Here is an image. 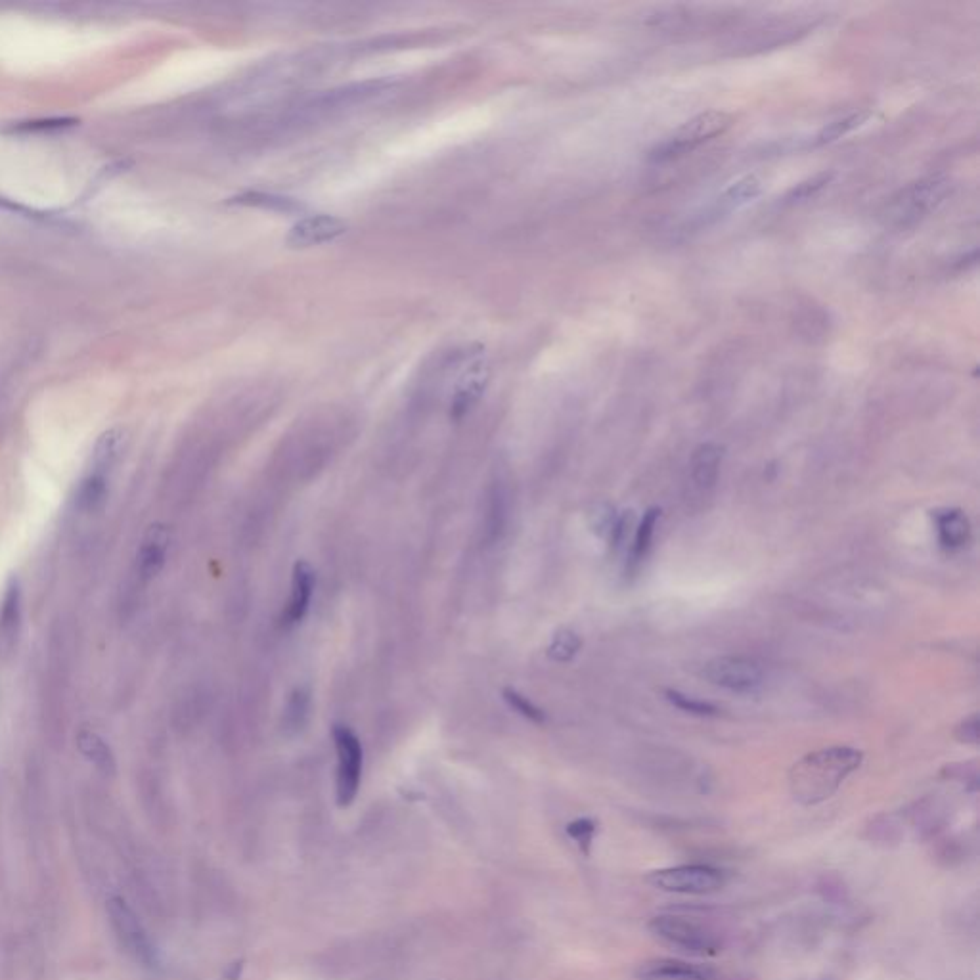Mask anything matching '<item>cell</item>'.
<instances>
[{
    "label": "cell",
    "instance_id": "cell-1",
    "mask_svg": "<svg viewBox=\"0 0 980 980\" xmlns=\"http://www.w3.org/2000/svg\"><path fill=\"white\" fill-rule=\"evenodd\" d=\"M864 762V753L854 747H829L801 758L789 772L791 795L804 806L831 799L843 781Z\"/></svg>",
    "mask_w": 980,
    "mask_h": 980
},
{
    "label": "cell",
    "instance_id": "cell-2",
    "mask_svg": "<svg viewBox=\"0 0 980 980\" xmlns=\"http://www.w3.org/2000/svg\"><path fill=\"white\" fill-rule=\"evenodd\" d=\"M391 87H393V81L372 79V81L343 85L337 89L314 92L312 96L301 98L297 102H291L288 106L280 108V112L276 113V117L268 123L280 131L311 125L316 121L334 117L337 113L347 112V110L362 106L379 94L387 92Z\"/></svg>",
    "mask_w": 980,
    "mask_h": 980
},
{
    "label": "cell",
    "instance_id": "cell-3",
    "mask_svg": "<svg viewBox=\"0 0 980 980\" xmlns=\"http://www.w3.org/2000/svg\"><path fill=\"white\" fill-rule=\"evenodd\" d=\"M732 123L734 119L730 113L718 112V110L699 113L691 117L690 121H686L682 127H678L661 144H657L649 152V161L667 163L676 157L686 156L701 144L713 140L714 136L726 133L732 127Z\"/></svg>",
    "mask_w": 980,
    "mask_h": 980
},
{
    "label": "cell",
    "instance_id": "cell-4",
    "mask_svg": "<svg viewBox=\"0 0 980 980\" xmlns=\"http://www.w3.org/2000/svg\"><path fill=\"white\" fill-rule=\"evenodd\" d=\"M649 933L682 952L713 958L722 952V940L711 927L680 915H657L647 923Z\"/></svg>",
    "mask_w": 980,
    "mask_h": 980
},
{
    "label": "cell",
    "instance_id": "cell-5",
    "mask_svg": "<svg viewBox=\"0 0 980 980\" xmlns=\"http://www.w3.org/2000/svg\"><path fill=\"white\" fill-rule=\"evenodd\" d=\"M950 179L927 177L904 188L889 205V219L896 226H912L931 215L950 194Z\"/></svg>",
    "mask_w": 980,
    "mask_h": 980
},
{
    "label": "cell",
    "instance_id": "cell-6",
    "mask_svg": "<svg viewBox=\"0 0 980 980\" xmlns=\"http://www.w3.org/2000/svg\"><path fill=\"white\" fill-rule=\"evenodd\" d=\"M335 755H337V774H335V797L341 808L351 806L357 799L360 780H362V764H364V749L358 735L345 724L332 726Z\"/></svg>",
    "mask_w": 980,
    "mask_h": 980
},
{
    "label": "cell",
    "instance_id": "cell-7",
    "mask_svg": "<svg viewBox=\"0 0 980 980\" xmlns=\"http://www.w3.org/2000/svg\"><path fill=\"white\" fill-rule=\"evenodd\" d=\"M647 881L659 891L701 896L724 889L728 883V875L726 871L713 866L690 864V866L657 869L649 873Z\"/></svg>",
    "mask_w": 980,
    "mask_h": 980
},
{
    "label": "cell",
    "instance_id": "cell-8",
    "mask_svg": "<svg viewBox=\"0 0 980 980\" xmlns=\"http://www.w3.org/2000/svg\"><path fill=\"white\" fill-rule=\"evenodd\" d=\"M760 190H762V180L758 179L757 175H745V177L735 180L720 196H716L701 211L691 215L688 223L684 226V230L699 232L703 228H709L713 224L724 221L726 217H730L741 207L757 200Z\"/></svg>",
    "mask_w": 980,
    "mask_h": 980
},
{
    "label": "cell",
    "instance_id": "cell-9",
    "mask_svg": "<svg viewBox=\"0 0 980 980\" xmlns=\"http://www.w3.org/2000/svg\"><path fill=\"white\" fill-rule=\"evenodd\" d=\"M705 678L724 690L735 693H751L758 690L764 682V670L757 661L747 657H716L707 663Z\"/></svg>",
    "mask_w": 980,
    "mask_h": 980
},
{
    "label": "cell",
    "instance_id": "cell-10",
    "mask_svg": "<svg viewBox=\"0 0 980 980\" xmlns=\"http://www.w3.org/2000/svg\"><path fill=\"white\" fill-rule=\"evenodd\" d=\"M108 915H110L113 933L117 936L119 944L125 948V952L140 963L146 965L152 963L154 959L152 942L146 935L142 923L138 921V917L127 906V902L121 898H112L108 904Z\"/></svg>",
    "mask_w": 980,
    "mask_h": 980
},
{
    "label": "cell",
    "instance_id": "cell-11",
    "mask_svg": "<svg viewBox=\"0 0 980 980\" xmlns=\"http://www.w3.org/2000/svg\"><path fill=\"white\" fill-rule=\"evenodd\" d=\"M347 232V223L335 215H309L299 219L290 228L286 242L295 249H307L314 245L332 244Z\"/></svg>",
    "mask_w": 980,
    "mask_h": 980
},
{
    "label": "cell",
    "instance_id": "cell-12",
    "mask_svg": "<svg viewBox=\"0 0 980 980\" xmlns=\"http://www.w3.org/2000/svg\"><path fill=\"white\" fill-rule=\"evenodd\" d=\"M314 584H316L314 569L307 561H297L293 565V575H291L290 602L280 617L282 628L290 630L307 617L309 607H311Z\"/></svg>",
    "mask_w": 980,
    "mask_h": 980
},
{
    "label": "cell",
    "instance_id": "cell-13",
    "mask_svg": "<svg viewBox=\"0 0 980 980\" xmlns=\"http://www.w3.org/2000/svg\"><path fill=\"white\" fill-rule=\"evenodd\" d=\"M169 542H171V533L165 525L161 523L150 525L136 557V573L142 584L152 582L165 567Z\"/></svg>",
    "mask_w": 980,
    "mask_h": 980
},
{
    "label": "cell",
    "instance_id": "cell-14",
    "mask_svg": "<svg viewBox=\"0 0 980 980\" xmlns=\"http://www.w3.org/2000/svg\"><path fill=\"white\" fill-rule=\"evenodd\" d=\"M638 980H720L711 967L693 965L682 959H647L636 969Z\"/></svg>",
    "mask_w": 980,
    "mask_h": 980
},
{
    "label": "cell",
    "instance_id": "cell-15",
    "mask_svg": "<svg viewBox=\"0 0 980 980\" xmlns=\"http://www.w3.org/2000/svg\"><path fill=\"white\" fill-rule=\"evenodd\" d=\"M23 621V596L20 580L12 579L6 584L4 596L0 600V651L8 653L18 644Z\"/></svg>",
    "mask_w": 980,
    "mask_h": 980
},
{
    "label": "cell",
    "instance_id": "cell-16",
    "mask_svg": "<svg viewBox=\"0 0 980 980\" xmlns=\"http://www.w3.org/2000/svg\"><path fill=\"white\" fill-rule=\"evenodd\" d=\"M483 368L485 366H483L481 358H477L458 381L454 397H452V404H450V416L454 420H462L483 397L485 387H487V372Z\"/></svg>",
    "mask_w": 980,
    "mask_h": 980
},
{
    "label": "cell",
    "instance_id": "cell-17",
    "mask_svg": "<svg viewBox=\"0 0 980 980\" xmlns=\"http://www.w3.org/2000/svg\"><path fill=\"white\" fill-rule=\"evenodd\" d=\"M724 460V446L716 443H703L697 446L691 454V481L701 490L713 489L720 475V466Z\"/></svg>",
    "mask_w": 980,
    "mask_h": 980
},
{
    "label": "cell",
    "instance_id": "cell-18",
    "mask_svg": "<svg viewBox=\"0 0 980 980\" xmlns=\"http://www.w3.org/2000/svg\"><path fill=\"white\" fill-rule=\"evenodd\" d=\"M936 536L944 550H961L971 540V521L961 510L935 512Z\"/></svg>",
    "mask_w": 980,
    "mask_h": 980
},
{
    "label": "cell",
    "instance_id": "cell-19",
    "mask_svg": "<svg viewBox=\"0 0 980 980\" xmlns=\"http://www.w3.org/2000/svg\"><path fill=\"white\" fill-rule=\"evenodd\" d=\"M311 709V691L307 688H295L291 691L282 714V732L290 737L301 734L309 724Z\"/></svg>",
    "mask_w": 980,
    "mask_h": 980
},
{
    "label": "cell",
    "instance_id": "cell-20",
    "mask_svg": "<svg viewBox=\"0 0 980 980\" xmlns=\"http://www.w3.org/2000/svg\"><path fill=\"white\" fill-rule=\"evenodd\" d=\"M77 747H79L81 755L87 758L90 764H94V768H98L102 774H108V776L115 774L113 751L100 735L94 734L90 730H81L77 735Z\"/></svg>",
    "mask_w": 980,
    "mask_h": 980
},
{
    "label": "cell",
    "instance_id": "cell-21",
    "mask_svg": "<svg viewBox=\"0 0 980 980\" xmlns=\"http://www.w3.org/2000/svg\"><path fill=\"white\" fill-rule=\"evenodd\" d=\"M871 117V112L868 110H860V112L848 113L845 117L841 119H835L831 123H827L822 131L814 134L808 142L810 148H820V146H827V144H833L837 140H841L843 136L860 129L862 125H866Z\"/></svg>",
    "mask_w": 980,
    "mask_h": 980
},
{
    "label": "cell",
    "instance_id": "cell-22",
    "mask_svg": "<svg viewBox=\"0 0 980 980\" xmlns=\"http://www.w3.org/2000/svg\"><path fill=\"white\" fill-rule=\"evenodd\" d=\"M108 490V475L90 471L77 489V508L85 513L100 512L108 502Z\"/></svg>",
    "mask_w": 980,
    "mask_h": 980
},
{
    "label": "cell",
    "instance_id": "cell-23",
    "mask_svg": "<svg viewBox=\"0 0 980 980\" xmlns=\"http://www.w3.org/2000/svg\"><path fill=\"white\" fill-rule=\"evenodd\" d=\"M123 435L125 433L119 427H113L110 431L102 433V437L96 441L94 452H92V471L94 473L108 475L112 471L117 458H119V452H121Z\"/></svg>",
    "mask_w": 980,
    "mask_h": 980
},
{
    "label": "cell",
    "instance_id": "cell-24",
    "mask_svg": "<svg viewBox=\"0 0 980 980\" xmlns=\"http://www.w3.org/2000/svg\"><path fill=\"white\" fill-rule=\"evenodd\" d=\"M230 203L244 205V207H257V209L274 211V213H293V211L303 209V203H299V201L291 200L286 196H278V194H270V192H257V190L244 192V194L232 198Z\"/></svg>",
    "mask_w": 980,
    "mask_h": 980
},
{
    "label": "cell",
    "instance_id": "cell-25",
    "mask_svg": "<svg viewBox=\"0 0 980 980\" xmlns=\"http://www.w3.org/2000/svg\"><path fill=\"white\" fill-rule=\"evenodd\" d=\"M580 647H582V640L579 634L571 628H561L554 634L548 646V657L556 663H569L577 657Z\"/></svg>",
    "mask_w": 980,
    "mask_h": 980
},
{
    "label": "cell",
    "instance_id": "cell-26",
    "mask_svg": "<svg viewBox=\"0 0 980 980\" xmlns=\"http://www.w3.org/2000/svg\"><path fill=\"white\" fill-rule=\"evenodd\" d=\"M659 517H661V510L659 508H649L644 513V517H642V521H640V525H638V529L634 533V542H632V559L634 561H642L644 556H646L647 550L651 546L653 535H655V527H657Z\"/></svg>",
    "mask_w": 980,
    "mask_h": 980
},
{
    "label": "cell",
    "instance_id": "cell-27",
    "mask_svg": "<svg viewBox=\"0 0 980 980\" xmlns=\"http://www.w3.org/2000/svg\"><path fill=\"white\" fill-rule=\"evenodd\" d=\"M835 179V173L833 171H822L810 179L802 180L799 184H795L783 198V203L787 205H793V203H801V201L810 200L814 198L818 192H822L825 186Z\"/></svg>",
    "mask_w": 980,
    "mask_h": 980
},
{
    "label": "cell",
    "instance_id": "cell-28",
    "mask_svg": "<svg viewBox=\"0 0 980 980\" xmlns=\"http://www.w3.org/2000/svg\"><path fill=\"white\" fill-rule=\"evenodd\" d=\"M502 697L508 703V707L519 714V716H523L525 720H529L533 724H544L548 720L546 713L538 705H535L527 695H523L521 691L506 688V690L502 691Z\"/></svg>",
    "mask_w": 980,
    "mask_h": 980
},
{
    "label": "cell",
    "instance_id": "cell-29",
    "mask_svg": "<svg viewBox=\"0 0 980 980\" xmlns=\"http://www.w3.org/2000/svg\"><path fill=\"white\" fill-rule=\"evenodd\" d=\"M665 697H667L670 705H674L676 709H680L684 713L695 714V716H714V714H718V709L714 707L713 703L695 699V697L684 695L680 691L667 690L665 691Z\"/></svg>",
    "mask_w": 980,
    "mask_h": 980
},
{
    "label": "cell",
    "instance_id": "cell-30",
    "mask_svg": "<svg viewBox=\"0 0 980 980\" xmlns=\"http://www.w3.org/2000/svg\"><path fill=\"white\" fill-rule=\"evenodd\" d=\"M596 831H598V824L590 818H579V820L567 825V835L577 843V847L580 848V852L584 856H590V852H592V843H594Z\"/></svg>",
    "mask_w": 980,
    "mask_h": 980
},
{
    "label": "cell",
    "instance_id": "cell-31",
    "mask_svg": "<svg viewBox=\"0 0 980 980\" xmlns=\"http://www.w3.org/2000/svg\"><path fill=\"white\" fill-rule=\"evenodd\" d=\"M590 527L596 535L607 536L611 535L615 523H617V515H615V508L609 506V504H596L594 510L590 512Z\"/></svg>",
    "mask_w": 980,
    "mask_h": 980
},
{
    "label": "cell",
    "instance_id": "cell-32",
    "mask_svg": "<svg viewBox=\"0 0 980 980\" xmlns=\"http://www.w3.org/2000/svg\"><path fill=\"white\" fill-rule=\"evenodd\" d=\"M79 121L77 119H71V117H66V119H41V121H27V123H22L18 127H14V131L18 133H37V131H58V129H67V127H75Z\"/></svg>",
    "mask_w": 980,
    "mask_h": 980
},
{
    "label": "cell",
    "instance_id": "cell-33",
    "mask_svg": "<svg viewBox=\"0 0 980 980\" xmlns=\"http://www.w3.org/2000/svg\"><path fill=\"white\" fill-rule=\"evenodd\" d=\"M956 737H958L961 743L977 745L980 737L979 714H973V716L965 718V720L959 724L958 728H956Z\"/></svg>",
    "mask_w": 980,
    "mask_h": 980
}]
</instances>
